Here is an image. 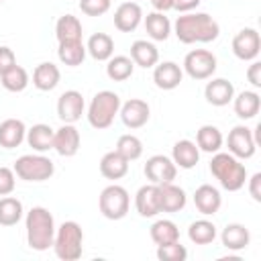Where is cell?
<instances>
[{
  "instance_id": "1",
  "label": "cell",
  "mask_w": 261,
  "mask_h": 261,
  "mask_svg": "<svg viewBox=\"0 0 261 261\" xmlns=\"http://www.w3.org/2000/svg\"><path fill=\"white\" fill-rule=\"evenodd\" d=\"M173 31H175V37L179 39V43H186V45L210 43V41L218 39V35H220L218 22L206 12H186V14L177 16Z\"/></svg>"
},
{
  "instance_id": "2",
  "label": "cell",
  "mask_w": 261,
  "mask_h": 261,
  "mask_svg": "<svg viewBox=\"0 0 261 261\" xmlns=\"http://www.w3.org/2000/svg\"><path fill=\"white\" fill-rule=\"evenodd\" d=\"M27 243L33 251H47L55 241V220L53 214L43 206H33L27 212Z\"/></svg>"
},
{
  "instance_id": "3",
  "label": "cell",
  "mask_w": 261,
  "mask_h": 261,
  "mask_svg": "<svg viewBox=\"0 0 261 261\" xmlns=\"http://www.w3.org/2000/svg\"><path fill=\"white\" fill-rule=\"evenodd\" d=\"M210 173L218 179V184L228 192H239L247 181V169L230 153H214L210 159Z\"/></svg>"
},
{
  "instance_id": "4",
  "label": "cell",
  "mask_w": 261,
  "mask_h": 261,
  "mask_svg": "<svg viewBox=\"0 0 261 261\" xmlns=\"http://www.w3.org/2000/svg\"><path fill=\"white\" fill-rule=\"evenodd\" d=\"M84 230L75 220H65L55 230L53 251L61 261H75L82 257L84 251Z\"/></svg>"
},
{
  "instance_id": "5",
  "label": "cell",
  "mask_w": 261,
  "mask_h": 261,
  "mask_svg": "<svg viewBox=\"0 0 261 261\" xmlns=\"http://www.w3.org/2000/svg\"><path fill=\"white\" fill-rule=\"evenodd\" d=\"M118 110H120L118 94H114L110 90H102L92 98V102L88 106V122L94 128L104 130L114 122V116L118 114Z\"/></svg>"
},
{
  "instance_id": "6",
  "label": "cell",
  "mask_w": 261,
  "mask_h": 261,
  "mask_svg": "<svg viewBox=\"0 0 261 261\" xmlns=\"http://www.w3.org/2000/svg\"><path fill=\"white\" fill-rule=\"evenodd\" d=\"M14 173L16 177L24 181H45L53 175L55 165L45 155H22L14 161Z\"/></svg>"
},
{
  "instance_id": "7",
  "label": "cell",
  "mask_w": 261,
  "mask_h": 261,
  "mask_svg": "<svg viewBox=\"0 0 261 261\" xmlns=\"http://www.w3.org/2000/svg\"><path fill=\"white\" fill-rule=\"evenodd\" d=\"M98 206L104 218L108 220H120L126 216L128 206H130V196L122 186H106L98 198Z\"/></svg>"
},
{
  "instance_id": "8",
  "label": "cell",
  "mask_w": 261,
  "mask_h": 261,
  "mask_svg": "<svg viewBox=\"0 0 261 261\" xmlns=\"http://www.w3.org/2000/svg\"><path fill=\"white\" fill-rule=\"evenodd\" d=\"M184 71L192 80H208L216 71V57L206 49H194L184 59Z\"/></svg>"
},
{
  "instance_id": "9",
  "label": "cell",
  "mask_w": 261,
  "mask_h": 261,
  "mask_svg": "<svg viewBox=\"0 0 261 261\" xmlns=\"http://www.w3.org/2000/svg\"><path fill=\"white\" fill-rule=\"evenodd\" d=\"M259 51H261V37L255 29L247 27L234 35V39H232L234 57H239L241 61H255Z\"/></svg>"
},
{
  "instance_id": "10",
  "label": "cell",
  "mask_w": 261,
  "mask_h": 261,
  "mask_svg": "<svg viewBox=\"0 0 261 261\" xmlns=\"http://www.w3.org/2000/svg\"><path fill=\"white\" fill-rule=\"evenodd\" d=\"M226 145H228V153L234 155L237 159H251L255 155V149H257V143L253 139V130L243 126V124L234 126L228 133Z\"/></svg>"
},
{
  "instance_id": "11",
  "label": "cell",
  "mask_w": 261,
  "mask_h": 261,
  "mask_svg": "<svg viewBox=\"0 0 261 261\" xmlns=\"http://www.w3.org/2000/svg\"><path fill=\"white\" fill-rule=\"evenodd\" d=\"M177 175V167L175 163L165 157V155H153L147 159L145 163V177L155 184V186H161V184H169L173 181Z\"/></svg>"
},
{
  "instance_id": "12",
  "label": "cell",
  "mask_w": 261,
  "mask_h": 261,
  "mask_svg": "<svg viewBox=\"0 0 261 261\" xmlns=\"http://www.w3.org/2000/svg\"><path fill=\"white\" fill-rule=\"evenodd\" d=\"M84 108H86V102L77 90H67L57 100V116L61 118V122H67V124L77 122L84 114Z\"/></svg>"
},
{
  "instance_id": "13",
  "label": "cell",
  "mask_w": 261,
  "mask_h": 261,
  "mask_svg": "<svg viewBox=\"0 0 261 261\" xmlns=\"http://www.w3.org/2000/svg\"><path fill=\"white\" fill-rule=\"evenodd\" d=\"M80 130L73 124L63 122V126H59L53 135V149L61 157H73L80 151Z\"/></svg>"
},
{
  "instance_id": "14",
  "label": "cell",
  "mask_w": 261,
  "mask_h": 261,
  "mask_svg": "<svg viewBox=\"0 0 261 261\" xmlns=\"http://www.w3.org/2000/svg\"><path fill=\"white\" fill-rule=\"evenodd\" d=\"M118 112H120V118H122L124 126H128V128H141V126H145L147 120H149V114H151L149 104L145 100H139V98H130L128 102L120 104V110Z\"/></svg>"
},
{
  "instance_id": "15",
  "label": "cell",
  "mask_w": 261,
  "mask_h": 261,
  "mask_svg": "<svg viewBox=\"0 0 261 261\" xmlns=\"http://www.w3.org/2000/svg\"><path fill=\"white\" fill-rule=\"evenodd\" d=\"M135 208L143 218H153L157 216L159 210V186L155 184H147L143 188H139L137 196H135Z\"/></svg>"
},
{
  "instance_id": "16",
  "label": "cell",
  "mask_w": 261,
  "mask_h": 261,
  "mask_svg": "<svg viewBox=\"0 0 261 261\" xmlns=\"http://www.w3.org/2000/svg\"><path fill=\"white\" fill-rule=\"evenodd\" d=\"M194 204H196V208H198L200 214L212 216V214H216V212L220 210L222 196H220V192H218L214 186L202 184V186L196 188V192H194Z\"/></svg>"
},
{
  "instance_id": "17",
  "label": "cell",
  "mask_w": 261,
  "mask_h": 261,
  "mask_svg": "<svg viewBox=\"0 0 261 261\" xmlns=\"http://www.w3.org/2000/svg\"><path fill=\"white\" fill-rule=\"evenodd\" d=\"M181 77H184V69L175 61H163V63L155 65V69H153V82L161 90L177 88L181 84Z\"/></svg>"
},
{
  "instance_id": "18",
  "label": "cell",
  "mask_w": 261,
  "mask_h": 261,
  "mask_svg": "<svg viewBox=\"0 0 261 261\" xmlns=\"http://www.w3.org/2000/svg\"><path fill=\"white\" fill-rule=\"evenodd\" d=\"M204 96H206V102L212 106H226L234 98V86L224 77H214L212 82L206 84Z\"/></svg>"
},
{
  "instance_id": "19",
  "label": "cell",
  "mask_w": 261,
  "mask_h": 261,
  "mask_svg": "<svg viewBox=\"0 0 261 261\" xmlns=\"http://www.w3.org/2000/svg\"><path fill=\"white\" fill-rule=\"evenodd\" d=\"M143 10L137 2H122L114 12V27L122 33H130L141 24Z\"/></svg>"
},
{
  "instance_id": "20",
  "label": "cell",
  "mask_w": 261,
  "mask_h": 261,
  "mask_svg": "<svg viewBox=\"0 0 261 261\" xmlns=\"http://www.w3.org/2000/svg\"><path fill=\"white\" fill-rule=\"evenodd\" d=\"M186 202H188L186 192L173 181L159 186V210L161 212H179L186 206Z\"/></svg>"
},
{
  "instance_id": "21",
  "label": "cell",
  "mask_w": 261,
  "mask_h": 261,
  "mask_svg": "<svg viewBox=\"0 0 261 261\" xmlns=\"http://www.w3.org/2000/svg\"><path fill=\"white\" fill-rule=\"evenodd\" d=\"M171 161L175 163V167H181V169H192L198 165L200 161V149L194 141H188V139H181L173 145V151H171Z\"/></svg>"
},
{
  "instance_id": "22",
  "label": "cell",
  "mask_w": 261,
  "mask_h": 261,
  "mask_svg": "<svg viewBox=\"0 0 261 261\" xmlns=\"http://www.w3.org/2000/svg\"><path fill=\"white\" fill-rule=\"evenodd\" d=\"M59 80H61V71L51 61L39 63L35 67V71H33V86L37 90H41V92H51L53 88H57Z\"/></svg>"
},
{
  "instance_id": "23",
  "label": "cell",
  "mask_w": 261,
  "mask_h": 261,
  "mask_svg": "<svg viewBox=\"0 0 261 261\" xmlns=\"http://www.w3.org/2000/svg\"><path fill=\"white\" fill-rule=\"evenodd\" d=\"M220 241L222 245L228 249V251H243L247 249V245L251 243V232L245 224H239V222H230L222 228V234H220Z\"/></svg>"
},
{
  "instance_id": "24",
  "label": "cell",
  "mask_w": 261,
  "mask_h": 261,
  "mask_svg": "<svg viewBox=\"0 0 261 261\" xmlns=\"http://www.w3.org/2000/svg\"><path fill=\"white\" fill-rule=\"evenodd\" d=\"M27 137V126L18 118H6L0 122V147L4 149H14L18 147Z\"/></svg>"
},
{
  "instance_id": "25",
  "label": "cell",
  "mask_w": 261,
  "mask_h": 261,
  "mask_svg": "<svg viewBox=\"0 0 261 261\" xmlns=\"http://www.w3.org/2000/svg\"><path fill=\"white\" fill-rule=\"evenodd\" d=\"M130 59H133L135 65L149 69V67H155L157 65L159 51H157V47L153 43H149L145 39H139V41H135L130 45Z\"/></svg>"
},
{
  "instance_id": "26",
  "label": "cell",
  "mask_w": 261,
  "mask_h": 261,
  "mask_svg": "<svg viewBox=\"0 0 261 261\" xmlns=\"http://www.w3.org/2000/svg\"><path fill=\"white\" fill-rule=\"evenodd\" d=\"M100 173L106 179H120L128 173V161L114 149L108 151L102 159H100Z\"/></svg>"
},
{
  "instance_id": "27",
  "label": "cell",
  "mask_w": 261,
  "mask_h": 261,
  "mask_svg": "<svg viewBox=\"0 0 261 261\" xmlns=\"http://www.w3.org/2000/svg\"><path fill=\"white\" fill-rule=\"evenodd\" d=\"M53 135H55V130L49 124L39 122V124H33L27 130V137L24 139H27L29 147H33L37 153H45V151L53 149Z\"/></svg>"
},
{
  "instance_id": "28",
  "label": "cell",
  "mask_w": 261,
  "mask_h": 261,
  "mask_svg": "<svg viewBox=\"0 0 261 261\" xmlns=\"http://www.w3.org/2000/svg\"><path fill=\"white\" fill-rule=\"evenodd\" d=\"M234 102V114L243 120H249V118H255L259 114V108H261V98L257 92L253 90H245L241 92L237 98H232Z\"/></svg>"
},
{
  "instance_id": "29",
  "label": "cell",
  "mask_w": 261,
  "mask_h": 261,
  "mask_svg": "<svg viewBox=\"0 0 261 261\" xmlns=\"http://www.w3.org/2000/svg\"><path fill=\"white\" fill-rule=\"evenodd\" d=\"M55 37L59 43H71V41H82V22L73 14H63L59 16L55 24Z\"/></svg>"
},
{
  "instance_id": "30",
  "label": "cell",
  "mask_w": 261,
  "mask_h": 261,
  "mask_svg": "<svg viewBox=\"0 0 261 261\" xmlns=\"http://www.w3.org/2000/svg\"><path fill=\"white\" fill-rule=\"evenodd\" d=\"M86 51L96 59V61H108L114 53V41L110 35L106 33H94L90 39H88V45H86Z\"/></svg>"
},
{
  "instance_id": "31",
  "label": "cell",
  "mask_w": 261,
  "mask_h": 261,
  "mask_svg": "<svg viewBox=\"0 0 261 261\" xmlns=\"http://www.w3.org/2000/svg\"><path fill=\"white\" fill-rule=\"evenodd\" d=\"M196 145L200 151L204 153H216L222 147V133L218 130V126L214 124H204L198 128L196 135Z\"/></svg>"
},
{
  "instance_id": "32",
  "label": "cell",
  "mask_w": 261,
  "mask_h": 261,
  "mask_svg": "<svg viewBox=\"0 0 261 261\" xmlns=\"http://www.w3.org/2000/svg\"><path fill=\"white\" fill-rule=\"evenodd\" d=\"M145 31L153 41H165L171 33V22L165 12H149L145 18Z\"/></svg>"
},
{
  "instance_id": "33",
  "label": "cell",
  "mask_w": 261,
  "mask_h": 261,
  "mask_svg": "<svg viewBox=\"0 0 261 261\" xmlns=\"http://www.w3.org/2000/svg\"><path fill=\"white\" fill-rule=\"evenodd\" d=\"M86 45L82 41H71V43H59V49H57V57L63 65H69V67H77L84 63L86 59Z\"/></svg>"
},
{
  "instance_id": "34",
  "label": "cell",
  "mask_w": 261,
  "mask_h": 261,
  "mask_svg": "<svg viewBox=\"0 0 261 261\" xmlns=\"http://www.w3.org/2000/svg\"><path fill=\"white\" fill-rule=\"evenodd\" d=\"M151 239L155 245H167V243H175L179 241V228L173 220H155L151 224Z\"/></svg>"
},
{
  "instance_id": "35",
  "label": "cell",
  "mask_w": 261,
  "mask_h": 261,
  "mask_svg": "<svg viewBox=\"0 0 261 261\" xmlns=\"http://www.w3.org/2000/svg\"><path fill=\"white\" fill-rule=\"evenodd\" d=\"M135 71V63L130 57L126 55H114L108 59V65H106V75L112 80V82H124L133 75Z\"/></svg>"
},
{
  "instance_id": "36",
  "label": "cell",
  "mask_w": 261,
  "mask_h": 261,
  "mask_svg": "<svg viewBox=\"0 0 261 261\" xmlns=\"http://www.w3.org/2000/svg\"><path fill=\"white\" fill-rule=\"evenodd\" d=\"M188 237L196 245H210L216 239V226H214V222H210L206 218L194 220L188 228Z\"/></svg>"
},
{
  "instance_id": "37",
  "label": "cell",
  "mask_w": 261,
  "mask_h": 261,
  "mask_svg": "<svg viewBox=\"0 0 261 261\" xmlns=\"http://www.w3.org/2000/svg\"><path fill=\"white\" fill-rule=\"evenodd\" d=\"M22 218V202L18 198H0V226H14Z\"/></svg>"
},
{
  "instance_id": "38",
  "label": "cell",
  "mask_w": 261,
  "mask_h": 261,
  "mask_svg": "<svg viewBox=\"0 0 261 261\" xmlns=\"http://www.w3.org/2000/svg\"><path fill=\"white\" fill-rule=\"evenodd\" d=\"M0 84L4 90L8 92H22L29 86V73L24 67L20 65H12L8 71H4L0 75Z\"/></svg>"
},
{
  "instance_id": "39",
  "label": "cell",
  "mask_w": 261,
  "mask_h": 261,
  "mask_svg": "<svg viewBox=\"0 0 261 261\" xmlns=\"http://www.w3.org/2000/svg\"><path fill=\"white\" fill-rule=\"evenodd\" d=\"M116 151L126 159V161H135L143 155V143L139 137L135 135H122L116 141Z\"/></svg>"
},
{
  "instance_id": "40",
  "label": "cell",
  "mask_w": 261,
  "mask_h": 261,
  "mask_svg": "<svg viewBox=\"0 0 261 261\" xmlns=\"http://www.w3.org/2000/svg\"><path fill=\"white\" fill-rule=\"evenodd\" d=\"M186 257H188V249L179 241L157 245V259L161 261H186Z\"/></svg>"
},
{
  "instance_id": "41",
  "label": "cell",
  "mask_w": 261,
  "mask_h": 261,
  "mask_svg": "<svg viewBox=\"0 0 261 261\" xmlns=\"http://www.w3.org/2000/svg\"><path fill=\"white\" fill-rule=\"evenodd\" d=\"M80 10L88 16H102L110 10V0H80Z\"/></svg>"
},
{
  "instance_id": "42",
  "label": "cell",
  "mask_w": 261,
  "mask_h": 261,
  "mask_svg": "<svg viewBox=\"0 0 261 261\" xmlns=\"http://www.w3.org/2000/svg\"><path fill=\"white\" fill-rule=\"evenodd\" d=\"M16 173L10 167H0V196H8L14 192Z\"/></svg>"
},
{
  "instance_id": "43",
  "label": "cell",
  "mask_w": 261,
  "mask_h": 261,
  "mask_svg": "<svg viewBox=\"0 0 261 261\" xmlns=\"http://www.w3.org/2000/svg\"><path fill=\"white\" fill-rule=\"evenodd\" d=\"M12 65H16V57H14V51L10 47H0V75L4 71H8Z\"/></svg>"
},
{
  "instance_id": "44",
  "label": "cell",
  "mask_w": 261,
  "mask_h": 261,
  "mask_svg": "<svg viewBox=\"0 0 261 261\" xmlns=\"http://www.w3.org/2000/svg\"><path fill=\"white\" fill-rule=\"evenodd\" d=\"M247 80L251 82V86L255 88H261V63L259 61H253L247 69Z\"/></svg>"
},
{
  "instance_id": "45",
  "label": "cell",
  "mask_w": 261,
  "mask_h": 261,
  "mask_svg": "<svg viewBox=\"0 0 261 261\" xmlns=\"http://www.w3.org/2000/svg\"><path fill=\"white\" fill-rule=\"evenodd\" d=\"M249 194L255 202H261V173H253L249 179Z\"/></svg>"
},
{
  "instance_id": "46",
  "label": "cell",
  "mask_w": 261,
  "mask_h": 261,
  "mask_svg": "<svg viewBox=\"0 0 261 261\" xmlns=\"http://www.w3.org/2000/svg\"><path fill=\"white\" fill-rule=\"evenodd\" d=\"M202 0H173V8L179 10V12H190L194 10Z\"/></svg>"
},
{
  "instance_id": "47",
  "label": "cell",
  "mask_w": 261,
  "mask_h": 261,
  "mask_svg": "<svg viewBox=\"0 0 261 261\" xmlns=\"http://www.w3.org/2000/svg\"><path fill=\"white\" fill-rule=\"evenodd\" d=\"M155 12H167V10H173V0H151Z\"/></svg>"
},
{
  "instance_id": "48",
  "label": "cell",
  "mask_w": 261,
  "mask_h": 261,
  "mask_svg": "<svg viewBox=\"0 0 261 261\" xmlns=\"http://www.w3.org/2000/svg\"><path fill=\"white\" fill-rule=\"evenodd\" d=\"M0 2H2V0H0Z\"/></svg>"
}]
</instances>
